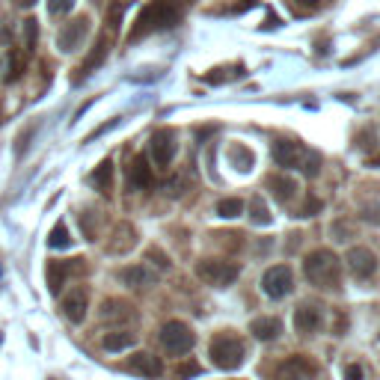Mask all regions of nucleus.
Segmentation results:
<instances>
[{
	"label": "nucleus",
	"instance_id": "obj_1",
	"mask_svg": "<svg viewBox=\"0 0 380 380\" xmlns=\"http://www.w3.org/2000/svg\"><path fill=\"white\" fill-rule=\"evenodd\" d=\"M178 21H182V6L173 3V0H152L140 9L137 21L128 33V42H140L143 36L161 33V30H173Z\"/></svg>",
	"mask_w": 380,
	"mask_h": 380
},
{
	"label": "nucleus",
	"instance_id": "obj_2",
	"mask_svg": "<svg viewBox=\"0 0 380 380\" xmlns=\"http://www.w3.org/2000/svg\"><path fill=\"white\" fill-rule=\"evenodd\" d=\"M303 274L312 285L318 288H336L342 283V262H339V256L333 249H315V253H309L303 258Z\"/></svg>",
	"mask_w": 380,
	"mask_h": 380
},
{
	"label": "nucleus",
	"instance_id": "obj_3",
	"mask_svg": "<svg viewBox=\"0 0 380 380\" xmlns=\"http://www.w3.org/2000/svg\"><path fill=\"white\" fill-rule=\"evenodd\" d=\"M208 357H211V363L217 368L235 372V368H241L244 359H247V345L232 333H220L211 339V345H208Z\"/></svg>",
	"mask_w": 380,
	"mask_h": 380
},
{
	"label": "nucleus",
	"instance_id": "obj_4",
	"mask_svg": "<svg viewBox=\"0 0 380 380\" xmlns=\"http://www.w3.org/2000/svg\"><path fill=\"white\" fill-rule=\"evenodd\" d=\"M238 274H241V267L232 265V262H223V258H202V262L196 265V276L208 285H217V288L232 285L238 279Z\"/></svg>",
	"mask_w": 380,
	"mask_h": 380
},
{
	"label": "nucleus",
	"instance_id": "obj_5",
	"mask_svg": "<svg viewBox=\"0 0 380 380\" xmlns=\"http://www.w3.org/2000/svg\"><path fill=\"white\" fill-rule=\"evenodd\" d=\"M196 336L184 321H167L161 327V345L169 357H184L190 348H193Z\"/></svg>",
	"mask_w": 380,
	"mask_h": 380
},
{
	"label": "nucleus",
	"instance_id": "obj_6",
	"mask_svg": "<svg viewBox=\"0 0 380 380\" xmlns=\"http://www.w3.org/2000/svg\"><path fill=\"white\" fill-rule=\"evenodd\" d=\"M292 288H294V274H292V267L288 265H274V267H267L265 276H262V292L267 297H285V294H292Z\"/></svg>",
	"mask_w": 380,
	"mask_h": 380
},
{
	"label": "nucleus",
	"instance_id": "obj_7",
	"mask_svg": "<svg viewBox=\"0 0 380 380\" xmlns=\"http://www.w3.org/2000/svg\"><path fill=\"white\" fill-rule=\"evenodd\" d=\"M86 33H89V18L77 15L68 24H63V30H59V36H57V48H59V51H66V54H72V51H77V48L84 45Z\"/></svg>",
	"mask_w": 380,
	"mask_h": 380
},
{
	"label": "nucleus",
	"instance_id": "obj_8",
	"mask_svg": "<svg viewBox=\"0 0 380 380\" xmlns=\"http://www.w3.org/2000/svg\"><path fill=\"white\" fill-rule=\"evenodd\" d=\"M345 262H348V267H351V274L357 279H368L377 271V256L368 247H351L348 249V256H345Z\"/></svg>",
	"mask_w": 380,
	"mask_h": 380
},
{
	"label": "nucleus",
	"instance_id": "obj_9",
	"mask_svg": "<svg viewBox=\"0 0 380 380\" xmlns=\"http://www.w3.org/2000/svg\"><path fill=\"white\" fill-rule=\"evenodd\" d=\"M318 374V365L309 357H292L276 368V380H312Z\"/></svg>",
	"mask_w": 380,
	"mask_h": 380
},
{
	"label": "nucleus",
	"instance_id": "obj_10",
	"mask_svg": "<svg viewBox=\"0 0 380 380\" xmlns=\"http://www.w3.org/2000/svg\"><path fill=\"white\" fill-rule=\"evenodd\" d=\"M175 152H178L175 131H169V128H161V131L152 134V158H155L158 167H169V164H173Z\"/></svg>",
	"mask_w": 380,
	"mask_h": 380
},
{
	"label": "nucleus",
	"instance_id": "obj_11",
	"mask_svg": "<svg viewBox=\"0 0 380 380\" xmlns=\"http://www.w3.org/2000/svg\"><path fill=\"white\" fill-rule=\"evenodd\" d=\"M72 271H84V258H72V262H48L45 267V279H48V292L59 294L66 285V279Z\"/></svg>",
	"mask_w": 380,
	"mask_h": 380
},
{
	"label": "nucleus",
	"instance_id": "obj_12",
	"mask_svg": "<svg viewBox=\"0 0 380 380\" xmlns=\"http://www.w3.org/2000/svg\"><path fill=\"white\" fill-rule=\"evenodd\" d=\"M321 306L318 303H300L294 309V330L300 336H312L321 330Z\"/></svg>",
	"mask_w": 380,
	"mask_h": 380
},
{
	"label": "nucleus",
	"instance_id": "obj_13",
	"mask_svg": "<svg viewBox=\"0 0 380 380\" xmlns=\"http://www.w3.org/2000/svg\"><path fill=\"white\" fill-rule=\"evenodd\" d=\"M86 309H89V292L84 285L72 288V292H66L63 297V315L68 318L72 324H81L86 318Z\"/></svg>",
	"mask_w": 380,
	"mask_h": 380
},
{
	"label": "nucleus",
	"instance_id": "obj_14",
	"mask_svg": "<svg viewBox=\"0 0 380 380\" xmlns=\"http://www.w3.org/2000/svg\"><path fill=\"white\" fill-rule=\"evenodd\" d=\"M271 152H274V161H276L279 167H285V169H294V167H300V164H303V155H306V149L300 146V143H294V140H276Z\"/></svg>",
	"mask_w": 380,
	"mask_h": 380
},
{
	"label": "nucleus",
	"instance_id": "obj_15",
	"mask_svg": "<svg viewBox=\"0 0 380 380\" xmlns=\"http://www.w3.org/2000/svg\"><path fill=\"white\" fill-rule=\"evenodd\" d=\"M107 51H110V39H107V33L104 36H98L95 39V45H93V51H89V57L81 63V68H77V77H75V84L81 81V77H86V75H93L98 66L107 59Z\"/></svg>",
	"mask_w": 380,
	"mask_h": 380
},
{
	"label": "nucleus",
	"instance_id": "obj_16",
	"mask_svg": "<svg viewBox=\"0 0 380 380\" xmlns=\"http://www.w3.org/2000/svg\"><path fill=\"white\" fill-rule=\"evenodd\" d=\"M128 368H131L134 374H143V377H161L164 374V363L155 354H146V351H140L128 359Z\"/></svg>",
	"mask_w": 380,
	"mask_h": 380
},
{
	"label": "nucleus",
	"instance_id": "obj_17",
	"mask_svg": "<svg viewBox=\"0 0 380 380\" xmlns=\"http://www.w3.org/2000/svg\"><path fill=\"white\" fill-rule=\"evenodd\" d=\"M128 184H131L134 190H146L149 184H152V167H149V161L143 155H137L131 164H128Z\"/></svg>",
	"mask_w": 380,
	"mask_h": 380
},
{
	"label": "nucleus",
	"instance_id": "obj_18",
	"mask_svg": "<svg viewBox=\"0 0 380 380\" xmlns=\"http://www.w3.org/2000/svg\"><path fill=\"white\" fill-rule=\"evenodd\" d=\"M249 333H253L258 342H274V339L283 333V324H279V318L262 315V318H253V321H249Z\"/></svg>",
	"mask_w": 380,
	"mask_h": 380
},
{
	"label": "nucleus",
	"instance_id": "obj_19",
	"mask_svg": "<svg viewBox=\"0 0 380 380\" xmlns=\"http://www.w3.org/2000/svg\"><path fill=\"white\" fill-rule=\"evenodd\" d=\"M113 238H116V241L107 244V253H113V256H116V253L122 256V253H128V249L137 244V232H134V226H128V223H119V226L113 229Z\"/></svg>",
	"mask_w": 380,
	"mask_h": 380
},
{
	"label": "nucleus",
	"instance_id": "obj_20",
	"mask_svg": "<svg viewBox=\"0 0 380 380\" xmlns=\"http://www.w3.org/2000/svg\"><path fill=\"white\" fill-rule=\"evenodd\" d=\"M119 283L128 285V288H146V285L155 283V276H152V271H146L143 265H131V267H122V271H119Z\"/></svg>",
	"mask_w": 380,
	"mask_h": 380
},
{
	"label": "nucleus",
	"instance_id": "obj_21",
	"mask_svg": "<svg viewBox=\"0 0 380 380\" xmlns=\"http://www.w3.org/2000/svg\"><path fill=\"white\" fill-rule=\"evenodd\" d=\"M102 318H104V321H131L134 306L125 303V300H104V303H102Z\"/></svg>",
	"mask_w": 380,
	"mask_h": 380
},
{
	"label": "nucleus",
	"instance_id": "obj_22",
	"mask_svg": "<svg viewBox=\"0 0 380 380\" xmlns=\"http://www.w3.org/2000/svg\"><path fill=\"white\" fill-rule=\"evenodd\" d=\"M267 190H271L279 202H292L294 193H297V182L288 175H271L267 178Z\"/></svg>",
	"mask_w": 380,
	"mask_h": 380
},
{
	"label": "nucleus",
	"instance_id": "obj_23",
	"mask_svg": "<svg viewBox=\"0 0 380 380\" xmlns=\"http://www.w3.org/2000/svg\"><path fill=\"white\" fill-rule=\"evenodd\" d=\"M102 345H104V351H128V348H134L137 345V336L131 333V330H113V333H107L102 339Z\"/></svg>",
	"mask_w": 380,
	"mask_h": 380
},
{
	"label": "nucleus",
	"instance_id": "obj_24",
	"mask_svg": "<svg viewBox=\"0 0 380 380\" xmlns=\"http://www.w3.org/2000/svg\"><path fill=\"white\" fill-rule=\"evenodd\" d=\"M89 182H93V187H95V190H102V193H107L110 184H113V164H110V161H102V164L95 167V173L89 175Z\"/></svg>",
	"mask_w": 380,
	"mask_h": 380
},
{
	"label": "nucleus",
	"instance_id": "obj_25",
	"mask_svg": "<svg viewBox=\"0 0 380 380\" xmlns=\"http://www.w3.org/2000/svg\"><path fill=\"white\" fill-rule=\"evenodd\" d=\"M48 247H51V249H68V247H72V238H68V229H66V223H57V226L51 229V238H48Z\"/></svg>",
	"mask_w": 380,
	"mask_h": 380
},
{
	"label": "nucleus",
	"instance_id": "obj_26",
	"mask_svg": "<svg viewBox=\"0 0 380 380\" xmlns=\"http://www.w3.org/2000/svg\"><path fill=\"white\" fill-rule=\"evenodd\" d=\"M244 211V202L238 196H232V199H220V205H217V214L223 217V220H232V217H238Z\"/></svg>",
	"mask_w": 380,
	"mask_h": 380
},
{
	"label": "nucleus",
	"instance_id": "obj_27",
	"mask_svg": "<svg viewBox=\"0 0 380 380\" xmlns=\"http://www.w3.org/2000/svg\"><path fill=\"white\" fill-rule=\"evenodd\" d=\"M249 217H253V223H271V211H267V205L262 202V196H253L249 199Z\"/></svg>",
	"mask_w": 380,
	"mask_h": 380
},
{
	"label": "nucleus",
	"instance_id": "obj_28",
	"mask_svg": "<svg viewBox=\"0 0 380 380\" xmlns=\"http://www.w3.org/2000/svg\"><path fill=\"white\" fill-rule=\"evenodd\" d=\"M24 66H27V63H24V57L18 54V51H15V54H9V72H6V81H9V84L18 81V77L24 75Z\"/></svg>",
	"mask_w": 380,
	"mask_h": 380
},
{
	"label": "nucleus",
	"instance_id": "obj_29",
	"mask_svg": "<svg viewBox=\"0 0 380 380\" xmlns=\"http://www.w3.org/2000/svg\"><path fill=\"white\" fill-rule=\"evenodd\" d=\"M36 39H39V21L36 18H27L24 21V51H33Z\"/></svg>",
	"mask_w": 380,
	"mask_h": 380
},
{
	"label": "nucleus",
	"instance_id": "obj_30",
	"mask_svg": "<svg viewBox=\"0 0 380 380\" xmlns=\"http://www.w3.org/2000/svg\"><path fill=\"white\" fill-rule=\"evenodd\" d=\"M300 169H303L309 178H315L318 173H321V158H318L315 152H306V155H303V164H300Z\"/></svg>",
	"mask_w": 380,
	"mask_h": 380
},
{
	"label": "nucleus",
	"instance_id": "obj_31",
	"mask_svg": "<svg viewBox=\"0 0 380 380\" xmlns=\"http://www.w3.org/2000/svg\"><path fill=\"white\" fill-rule=\"evenodd\" d=\"M232 158H235V164L241 161V173H249V169H253V152H249L247 146H238L232 152Z\"/></svg>",
	"mask_w": 380,
	"mask_h": 380
},
{
	"label": "nucleus",
	"instance_id": "obj_32",
	"mask_svg": "<svg viewBox=\"0 0 380 380\" xmlns=\"http://www.w3.org/2000/svg\"><path fill=\"white\" fill-rule=\"evenodd\" d=\"M146 258H149V262H155L158 267H161V271H169V256H164L158 247H149V249H146Z\"/></svg>",
	"mask_w": 380,
	"mask_h": 380
},
{
	"label": "nucleus",
	"instance_id": "obj_33",
	"mask_svg": "<svg viewBox=\"0 0 380 380\" xmlns=\"http://www.w3.org/2000/svg\"><path fill=\"white\" fill-rule=\"evenodd\" d=\"M72 6H75V0H48V12L51 15H66V12H72Z\"/></svg>",
	"mask_w": 380,
	"mask_h": 380
},
{
	"label": "nucleus",
	"instance_id": "obj_34",
	"mask_svg": "<svg viewBox=\"0 0 380 380\" xmlns=\"http://www.w3.org/2000/svg\"><path fill=\"white\" fill-rule=\"evenodd\" d=\"M119 21H122V3H113V6H110V12H107V27L116 30Z\"/></svg>",
	"mask_w": 380,
	"mask_h": 380
},
{
	"label": "nucleus",
	"instance_id": "obj_35",
	"mask_svg": "<svg viewBox=\"0 0 380 380\" xmlns=\"http://www.w3.org/2000/svg\"><path fill=\"white\" fill-rule=\"evenodd\" d=\"M199 372H202V368H199L196 363H184V365L175 372V377H178V380H187L190 374H199Z\"/></svg>",
	"mask_w": 380,
	"mask_h": 380
},
{
	"label": "nucleus",
	"instance_id": "obj_36",
	"mask_svg": "<svg viewBox=\"0 0 380 380\" xmlns=\"http://www.w3.org/2000/svg\"><path fill=\"white\" fill-rule=\"evenodd\" d=\"M292 6L297 9V12H315L318 0H292Z\"/></svg>",
	"mask_w": 380,
	"mask_h": 380
},
{
	"label": "nucleus",
	"instance_id": "obj_37",
	"mask_svg": "<svg viewBox=\"0 0 380 380\" xmlns=\"http://www.w3.org/2000/svg\"><path fill=\"white\" fill-rule=\"evenodd\" d=\"M315 211H321V199H306V205H303V214H300V217H312Z\"/></svg>",
	"mask_w": 380,
	"mask_h": 380
},
{
	"label": "nucleus",
	"instance_id": "obj_38",
	"mask_svg": "<svg viewBox=\"0 0 380 380\" xmlns=\"http://www.w3.org/2000/svg\"><path fill=\"white\" fill-rule=\"evenodd\" d=\"M345 380H363V368H359L357 363L345 365Z\"/></svg>",
	"mask_w": 380,
	"mask_h": 380
},
{
	"label": "nucleus",
	"instance_id": "obj_39",
	"mask_svg": "<svg viewBox=\"0 0 380 380\" xmlns=\"http://www.w3.org/2000/svg\"><path fill=\"white\" fill-rule=\"evenodd\" d=\"M30 134H33V128H27V131H21V137H18V149H15V155L21 158L24 152H27V140H30Z\"/></svg>",
	"mask_w": 380,
	"mask_h": 380
},
{
	"label": "nucleus",
	"instance_id": "obj_40",
	"mask_svg": "<svg viewBox=\"0 0 380 380\" xmlns=\"http://www.w3.org/2000/svg\"><path fill=\"white\" fill-rule=\"evenodd\" d=\"M36 0H15V6H21V9H27V6H33Z\"/></svg>",
	"mask_w": 380,
	"mask_h": 380
},
{
	"label": "nucleus",
	"instance_id": "obj_41",
	"mask_svg": "<svg viewBox=\"0 0 380 380\" xmlns=\"http://www.w3.org/2000/svg\"><path fill=\"white\" fill-rule=\"evenodd\" d=\"M93 3H95V6H104V3H107V0H93Z\"/></svg>",
	"mask_w": 380,
	"mask_h": 380
},
{
	"label": "nucleus",
	"instance_id": "obj_42",
	"mask_svg": "<svg viewBox=\"0 0 380 380\" xmlns=\"http://www.w3.org/2000/svg\"><path fill=\"white\" fill-rule=\"evenodd\" d=\"M0 122H3V110H0Z\"/></svg>",
	"mask_w": 380,
	"mask_h": 380
},
{
	"label": "nucleus",
	"instance_id": "obj_43",
	"mask_svg": "<svg viewBox=\"0 0 380 380\" xmlns=\"http://www.w3.org/2000/svg\"><path fill=\"white\" fill-rule=\"evenodd\" d=\"M0 274H3V267H0Z\"/></svg>",
	"mask_w": 380,
	"mask_h": 380
}]
</instances>
